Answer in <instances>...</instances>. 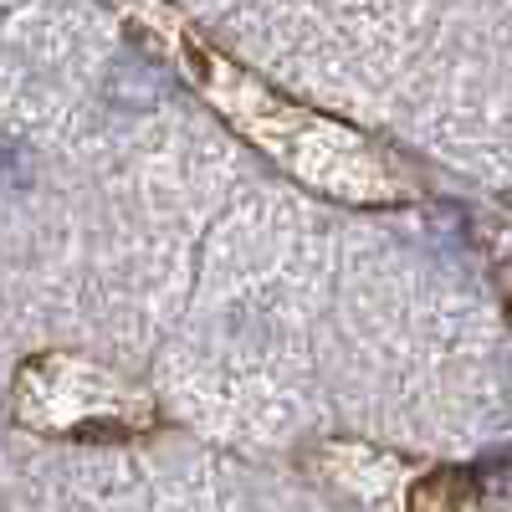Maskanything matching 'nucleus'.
Listing matches in <instances>:
<instances>
[]
</instances>
